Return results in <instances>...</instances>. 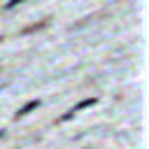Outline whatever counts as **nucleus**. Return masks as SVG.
I'll return each mask as SVG.
<instances>
[{
	"mask_svg": "<svg viewBox=\"0 0 149 149\" xmlns=\"http://www.w3.org/2000/svg\"><path fill=\"white\" fill-rule=\"evenodd\" d=\"M37 105H40V102H37V100H33V102H28V105H26V107H21V109H19V116H21V114H28V112H30V109H35V107H37Z\"/></svg>",
	"mask_w": 149,
	"mask_h": 149,
	"instance_id": "f257e3e1",
	"label": "nucleus"
},
{
	"mask_svg": "<svg viewBox=\"0 0 149 149\" xmlns=\"http://www.w3.org/2000/svg\"><path fill=\"white\" fill-rule=\"evenodd\" d=\"M16 2H21V0H12V2H9V7H12V5H16Z\"/></svg>",
	"mask_w": 149,
	"mask_h": 149,
	"instance_id": "f03ea898",
	"label": "nucleus"
}]
</instances>
